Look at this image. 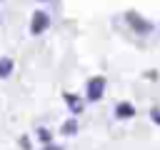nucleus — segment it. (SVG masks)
Here are the masks:
<instances>
[{"instance_id":"8","label":"nucleus","mask_w":160,"mask_h":150,"mask_svg":"<svg viewBox=\"0 0 160 150\" xmlns=\"http://www.w3.org/2000/svg\"><path fill=\"white\" fill-rule=\"evenodd\" d=\"M150 118H152V120L160 125V110H152V112H150Z\"/></svg>"},{"instance_id":"9","label":"nucleus","mask_w":160,"mask_h":150,"mask_svg":"<svg viewBox=\"0 0 160 150\" xmlns=\"http://www.w3.org/2000/svg\"><path fill=\"white\" fill-rule=\"evenodd\" d=\"M48 150H58V148H48Z\"/></svg>"},{"instance_id":"7","label":"nucleus","mask_w":160,"mask_h":150,"mask_svg":"<svg viewBox=\"0 0 160 150\" xmlns=\"http://www.w3.org/2000/svg\"><path fill=\"white\" fill-rule=\"evenodd\" d=\"M8 70H10V60H2L0 62V75H8Z\"/></svg>"},{"instance_id":"1","label":"nucleus","mask_w":160,"mask_h":150,"mask_svg":"<svg viewBox=\"0 0 160 150\" xmlns=\"http://www.w3.org/2000/svg\"><path fill=\"white\" fill-rule=\"evenodd\" d=\"M85 90H88V100H100V98H102V92H105V78H102V75L90 78Z\"/></svg>"},{"instance_id":"3","label":"nucleus","mask_w":160,"mask_h":150,"mask_svg":"<svg viewBox=\"0 0 160 150\" xmlns=\"http://www.w3.org/2000/svg\"><path fill=\"white\" fill-rule=\"evenodd\" d=\"M135 115V105L132 102H118L115 105V118H120V120H128V118H132Z\"/></svg>"},{"instance_id":"6","label":"nucleus","mask_w":160,"mask_h":150,"mask_svg":"<svg viewBox=\"0 0 160 150\" xmlns=\"http://www.w3.org/2000/svg\"><path fill=\"white\" fill-rule=\"evenodd\" d=\"M75 130H78V125H75V120H68V122L62 125V132H65V135H72Z\"/></svg>"},{"instance_id":"4","label":"nucleus","mask_w":160,"mask_h":150,"mask_svg":"<svg viewBox=\"0 0 160 150\" xmlns=\"http://www.w3.org/2000/svg\"><path fill=\"white\" fill-rule=\"evenodd\" d=\"M48 28V15L45 12H35V18H32V32H42Z\"/></svg>"},{"instance_id":"2","label":"nucleus","mask_w":160,"mask_h":150,"mask_svg":"<svg viewBox=\"0 0 160 150\" xmlns=\"http://www.w3.org/2000/svg\"><path fill=\"white\" fill-rule=\"evenodd\" d=\"M128 22L135 28V32H140V35H145V32H150L152 30V25L148 22V20H142L138 12H128Z\"/></svg>"},{"instance_id":"5","label":"nucleus","mask_w":160,"mask_h":150,"mask_svg":"<svg viewBox=\"0 0 160 150\" xmlns=\"http://www.w3.org/2000/svg\"><path fill=\"white\" fill-rule=\"evenodd\" d=\"M65 102L72 108V112L78 115V112H82V102H80V98H75V95H65Z\"/></svg>"}]
</instances>
